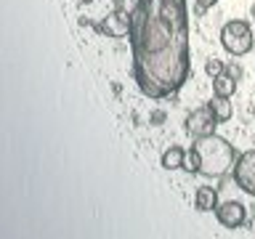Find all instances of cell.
Returning a JSON list of instances; mask_svg holds the SVG:
<instances>
[{
  "label": "cell",
  "mask_w": 255,
  "mask_h": 239,
  "mask_svg": "<svg viewBox=\"0 0 255 239\" xmlns=\"http://www.w3.org/2000/svg\"><path fill=\"white\" fill-rule=\"evenodd\" d=\"M205 72H207L210 77H218L221 72H226V64H223L221 59H215V56H210V59L205 61Z\"/></svg>",
  "instance_id": "cell-12"
},
{
  "label": "cell",
  "mask_w": 255,
  "mask_h": 239,
  "mask_svg": "<svg viewBox=\"0 0 255 239\" xmlns=\"http://www.w3.org/2000/svg\"><path fill=\"white\" fill-rule=\"evenodd\" d=\"M218 3V0H197V13H205V11H210V8Z\"/></svg>",
  "instance_id": "cell-14"
},
{
  "label": "cell",
  "mask_w": 255,
  "mask_h": 239,
  "mask_svg": "<svg viewBox=\"0 0 255 239\" xmlns=\"http://www.w3.org/2000/svg\"><path fill=\"white\" fill-rule=\"evenodd\" d=\"M218 117H215V112L210 109V104H202V107L191 109L186 115V133L191 138H202V135H210L215 133V127H218Z\"/></svg>",
  "instance_id": "cell-4"
},
{
  "label": "cell",
  "mask_w": 255,
  "mask_h": 239,
  "mask_svg": "<svg viewBox=\"0 0 255 239\" xmlns=\"http://www.w3.org/2000/svg\"><path fill=\"white\" fill-rule=\"evenodd\" d=\"M133 80L151 101L178 93L191 77L186 0H141L130 27Z\"/></svg>",
  "instance_id": "cell-1"
},
{
  "label": "cell",
  "mask_w": 255,
  "mask_h": 239,
  "mask_svg": "<svg viewBox=\"0 0 255 239\" xmlns=\"http://www.w3.org/2000/svg\"><path fill=\"white\" fill-rule=\"evenodd\" d=\"M231 175H234L237 186L255 199V149H247L237 157V165L231 170Z\"/></svg>",
  "instance_id": "cell-5"
},
{
  "label": "cell",
  "mask_w": 255,
  "mask_h": 239,
  "mask_svg": "<svg viewBox=\"0 0 255 239\" xmlns=\"http://www.w3.org/2000/svg\"><path fill=\"white\" fill-rule=\"evenodd\" d=\"M215 207H218V191L213 186H197L194 189V210L215 213Z\"/></svg>",
  "instance_id": "cell-8"
},
{
  "label": "cell",
  "mask_w": 255,
  "mask_h": 239,
  "mask_svg": "<svg viewBox=\"0 0 255 239\" xmlns=\"http://www.w3.org/2000/svg\"><path fill=\"white\" fill-rule=\"evenodd\" d=\"M130 27H133V16L123 11V8H112L107 16H101L99 21V29L104 32L107 37H130Z\"/></svg>",
  "instance_id": "cell-6"
},
{
  "label": "cell",
  "mask_w": 255,
  "mask_h": 239,
  "mask_svg": "<svg viewBox=\"0 0 255 239\" xmlns=\"http://www.w3.org/2000/svg\"><path fill=\"white\" fill-rule=\"evenodd\" d=\"M183 170H186V173H197V170H199V159H197L194 146L186 149V162H183Z\"/></svg>",
  "instance_id": "cell-13"
},
{
  "label": "cell",
  "mask_w": 255,
  "mask_h": 239,
  "mask_svg": "<svg viewBox=\"0 0 255 239\" xmlns=\"http://www.w3.org/2000/svg\"><path fill=\"white\" fill-rule=\"evenodd\" d=\"M237 91V77L234 75H229V72H221L218 77H213V93L215 96H234Z\"/></svg>",
  "instance_id": "cell-11"
},
{
  "label": "cell",
  "mask_w": 255,
  "mask_h": 239,
  "mask_svg": "<svg viewBox=\"0 0 255 239\" xmlns=\"http://www.w3.org/2000/svg\"><path fill=\"white\" fill-rule=\"evenodd\" d=\"M207 104H210V109L215 112L218 122H229V120L234 117V104L229 101V96H215L213 93V99L207 101Z\"/></svg>",
  "instance_id": "cell-10"
},
{
  "label": "cell",
  "mask_w": 255,
  "mask_h": 239,
  "mask_svg": "<svg viewBox=\"0 0 255 239\" xmlns=\"http://www.w3.org/2000/svg\"><path fill=\"white\" fill-rule=\"evenodd\" d=\"M221 45H223V51L231 53V56H247L253 51V45H255V35H253V27H250V21H245V19H229L226 24L221 27Z\"/></svg>",
  "instance_id": "cell-3"
},
{
  "label": "cell",
  "mask_w": 255,
  "mask_h": 239,
  "mask_svg": "<svg viewBox=\"0 0 255 239\" xmlns=\"http://www.w3.org/2000/svg\"><path fill=\"white\" fill-rule=\"evenodd\" d=\"M215 221H218L223 229H239L247 223V207L242 202H237V199L218 202V207H215Z\"/></svg>",
  "instance_id": "cell-7"
},
{
  "label": "cell",
  "mask_w": 255,
  "mask_h": 239,
  "mask_svg": "<svg viewBox=\"0 0 255 239\" xmlns=\"http://www.w3.org/2000/svg\"><path fill=\"white\" fill-rule=\"evenodd\" d=\"M194 151H197V159H199V175L205 178H223L234 170L237 165V149L234 143H229L223 135H202V138H194Z\"/></svg>",
  "instance_id": "cell-2"
},
{
  "label": "cell",
  "mask_w": 255,
  "mask_h": 239,
  "mask_svg": "<svg viewBox=\"0 0 255 239\" xmlns=\"http://www.w3.org/2000/svg\"><path fill=\"white\" fill-rule=\"evenodd\" d=\"M183 162H186V149L178 146V143L167 146L162 151V159H159V165H162L165 170H178V167H183Z\"/></svg>",
  "instance_id": "cell-9"
}]
</instances>
